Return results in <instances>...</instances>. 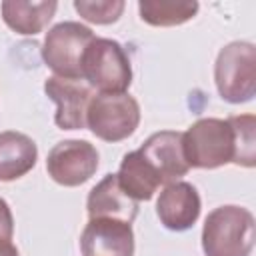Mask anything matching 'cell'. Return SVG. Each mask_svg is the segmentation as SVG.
Returning a JSON list of instances; mask_svg holds the SVG:
<instances>
[{
	"label": "cell",
	"mask_w": 256,
	"mask_h": 256,
	"mask_svg": "<svg viewBox=\"0 0 256 256\" xmlns=\"http://www.w3.org/2000/svg\"><path fill=\"white\" fill-rule=\"evenodd\" d=\"M140 124V106L128 92L94 94L88 112L86 128L104 142H122L136 132Z\"/></svg>",
	"instance_id": "5"
},
{
	"label": "cell",
	"mask_w": 256,
	"mask_h": 256,
	"mask_svg": "<svg viewBox=\"0 0 256 256\" xmlns=\"http://www.w3.org/2000/svg\"><path fill=\"white\" fill-rule=\"evenodd\" d=\"M86 210L90 218H112L132 224L138 216V202L118 184L116 174H106L88 194Z\"/></svg>",
	"instance_id": "12"
},
{
	"label": "cell",
	"mask_w": 256,
	"mask_h": 256,
	"mask_svg": "<svg viewBox=\"0 0 256 256\" xmlns=\"http://www.w3.org/2000/svg\"><path fill=\"white\" fill-rule=\"evenodd\" d=\"M94 40V32L74 20L60 22L46 32L42 60L58 78L82 80V54Z\"/></svg>",
	"instance_id": "6"
},
{
	"label": "cell",
	"mask_w": 256,
	"mask_h": 256,
	"mask_svg": "<svg viewBox=\"0 0 256 256\" xmlns=\"http://www.w3.org/2000/svg\"><path fill=\"white\" fill-rule=\"evenodd\" d=\"M14 234V218L8 202L0 196V242L2 240H12Z\"/></svg>",
	"instance_id": "19"
},
{
	"label": "cell",
	"mask_w": 256,
	"mask_h": 256,
	"mask_svg": "<svg viewBox=\"0 0 256 256\" xmlns=\"http://www.w3.org/2000/svg\"><path fill=\"white\" fill-rule=\"evenodd\" d=\"M118 184L120 188L136 202H146L150 200L156 190L162 186L158 176L154 174V170L148 166V162L140 156L138 150L134 152H128L124 154L122 162H120V168H118Z\"/></svg>",
	"instance_id": "15"
},
{
	"label": "cell",
	"mask_w": 256,
	"mask_h": 256,
	"mask_svg": "<svg viewBox=\"0 0 256 256\" xmlns=\"http://www.w3.org/2000/svg\"><path fill=\"white\" fill-rule=\"evenodd\" d=\"M98 164V150L88 140H62L46 158L48 176L66 188H76L88 182L96 174Z\"/></svg>",
	"instance_id": "7"
},
{
	"label": "cell",
	"mask_w": 256,
	"mask_h": 256,
	"mask_svg": "<svg viewBox=\"0 0 256 256\" xmlns=\"http://www.w3.org/2000/svg\"><path fill=\"white\" fill-rule=\"evenodd\" d=\"M234 128V144L236 156L234 164L244 168H254L256 164V118L252 114L228 116Z\"/></svg>",
	"instance_id": "17"
},
{
	"label": "cell",
	"mask_w": 256,
	"mask_h": 256,
	"mask_svg": "<svg viewBox=\"0 0 256 256\" xmlns=\"http://www.w3.org/2000/svg\"><path fill=\"white\" fill-rule=\"evenodd\" d=\"M76 12L92 22V24H114L122 12H124V2L122 0H76L74 2Z\"/></svg>",
	"instance_id": "18"
},
{
	"label": "cell",
	"mask_w": 256,
	"mask_h": 256,
	"mask_svg": "<svg viewBox=\"0 0 256 256\" xmlns=\"http://www.w3.org/2000/svg\"><path fill=\"white\" fill-rule=\"evenodd\" d=\"M58 8L56 0H4L0 4L4 24L22 36L40 34L54 18Z\"/></svg>",
	"instance_id": "14"
},
{
	"label": "cell",
	"mask_w": 256,
	"mask_h": 256,
	"mask_svg": "<svg viewBox=\"0 0 256 256\" xmlns=\"http://www.w3.org/2000/svg\"><path fill=\"white\" fill-rule=\"evenodd\" d=\"M200 4L196 0H140L138 12L142 22L150 26H180L192 20Z\"/></svg>",
	"instance_id": "16"
},
{
	"label": "cell",
	"mask_w": 256,
	"mask_h": 256,
	"mask_svg": "<svg viewBox=\"0 0 256 256\" xmlns=\"http://www.w3.org/2000/svg\"><path fill=\"white\" fill-rule=\"evenodd\" d=\"M138 152L154 170L162 186L178 182L190 170L182 150V132L176 130L154 132L144 140Z\"/></svg>",
	"instance_id": "9"
},
{
	"label": "cell",
	"mask_w": 256,
	"mask_h": 256,
	"mask_svg": "<svg viewBox=\"0 0 256 256\" xmlns=\"http://www.w3.org/2000/svg\"><path fill=\"white\" fill-rule=\"evenodd\" d=\"M182 150L190 168L214 170L224 164H234L236 144L230 120H196L186 132H182Z\"/></svg>",
	"instance_id": "3"
},
{
	"label": "cell",
	"mask_w": 256,
	"mask_h": 256,
	"mask_svg": "<svg viewBox=\"0 0 256 256\" xmlns=\"http://www.w3.org/2000/svg\"><path fill=\"white\" fill-rule=\"evenodd\" d=\"M82 256H134V232L128 222L90 218L80 234Z\"/></svg>",
	"instance_id": "10"
},
{
	"label": "cell",
	"mask_w": 256,
	"mask_h": 256,
	"mask_svg": "<svg viewBox=\"0 0 256 256\" xmlns=\"http://www.w3.org/2000/svg\"><path fill=\"white\" fill-rule=\"evenodd\" d=\"M202 210L200 194L190 182H172L166 184L156 200V214L160 224L172 232L190 230Z\"/></svg>",
	"instance_id": "11"
},
{
	"label": "cell",
	"mask_w": 256,
	"mask_h": 256,
	"mask_svg": "<svg viewBox=\"0 0 256 256\" xmlns=\"http://www.w3.org/2000/svg\"><path fill=\"white\" fill-rule=\"evenodd\" d=\"M38 160L36 142L16 130L0 132V182H12L26 176Z\"/></svg>",
	"instance_id": "13"
},
{
	"label": "cell",
	"mask_w": 256,
	"mask_h": 256,
	"mask_svg": "<svg viewBox=\"0 0 256 256\" xmlns=\"http://www.w3.org/2000/svg\"><path fill=\"white\" fill-rule=\"evenodd\" d=\"M254 248V214L236 204L214 208L202 226L206 256H250Z\"/></svg>",
	"instance_id": "1"
},
{
	"label": "cell",
	"mask_w": 256,
	"mask_h": 256,
	"mask_svg": "<svg viewBox=\"0 0 256 256\" xmlns=\"http://www.w3.org/2000/svg\"><path fill=\"white\" fill-rule=\"evenodd\" d=\"M44 92L52 102H56L54 124L60 130L86 128V112L94 96V90L84 80L50 76L44 82Z\"/></svg>",
	"instance_id": "8"
},
{
	"label": "cell",
	"mask_w": 256,
	"mask_h": 256,
	"mask_svg": "<svg viewBox=\"0 0 256 256\" xmlns=\"http://www.w3.org/2000/svg\"><path fill=\"white\" fill-rule=\"evenodd\" d=\"M214 82L222 100L250 102L256 94V46L246 40L226 44L216 56Z\"/></svg>",
	"instance_id": "4"
},
{
	"label": "cell",
	"mask_w": 256,
	"mask_h": 256,
	"mask_svg": "<svg viewBox=\"0 0 256 256\" xmlns=\"http://www.w3.org/2000/svg\"><path fill=\"white\" fill-rule=\"evenodd\" d=\"M82 80L98 94L126 92L132 84V64L124 46L112 38H98L86 46L80 62Z\"/></svg>",
	"instance_id": "2"
},
{
	"label": "cell",
	"mask_w": 256,
	"mask_h": 256,
	"mask_svg": "<svg viewBox=\"0 0 256 256\" xmlns=\"http://www.w3.org/2000/svg\"><path fill=\"white\" fill-rule=\"evenodd\" d=\"M0 256H20V252L10 240H2L0 242Z\"/></svg>",
	"instance_id": "20"
}]
</instances>
